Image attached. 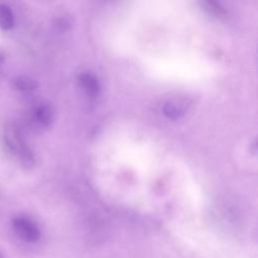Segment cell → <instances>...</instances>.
Masks as SVG:
<instances>
[{
    "instance_id": "cell-6",
    "label": "cell",
    "mask_w": 258,
    "mask_h": 258,
    "mask_svg": "<svg viewBox=\"0 0 258 258\" xmlns=\"http://www.w3.org/2000/svg\"><path fill=\"white\" fill-rule=\"evenodd\" d=\"M14 25V15L11 8L0 3V28L3 30H10Z\"/></svg>"
},
{
    "instance_id": "cell-9",
    "label": "cell",
    "mask_w": 258,
    "mask_h": 258,
    "mask_svg": "<svg viewBox=\"0 0 258 258\" xmlns=\"http://www.w3.org/2000/svg\"><path fill=\"white\" fill-rule=\"evenodd\" d=\"M57 26H59V27H61V29H66L67 27H70L71 26V24H72V20H71V17L69 16H62V17H60V19H58L57 20Z\"/></svg>"
},
{
    "instance_id": "cell-10",
    "label": "cell",
    "mask_w": 258,
    "mask_h": 258,
    "mask_svg": "<svg viewBox=\"0 0 258 258\" xmlns=\"http://www.w3.org/2000/svg\"><path fill=\"white\" fill-rule=\"evenodd\" d=\"M4 58H5V56H4V54L3 53H1L0 52V64L4 61Z\"/></svg>"
},
{
    "instance_id": "cell-11",
    "label": "cell",
    "mask_w": 258,
    "mask_h": 258,
    "mask_svg": "<svg viewBox=\"0 0 258 258\" xmlns=\"http://www.w3.org/2000/svg\"><path fill=\"white\" fill-rule=\"evenodd\" d=\"M0 258H4V257H3V254H2V252H1V250H0Z\"/></svg>"
},
{
    "instance_id": "cell-4",
    "label": "cell",
    "mask_w": 258,
    "mask_h": 258,
    "mask_svg": "<svg viewBox=\"0 0 258 258\" xmlns=\"http://www.w3.org/2000/svg\"><path fill=\"white\" fill-rule=\"evenodd\" d=\"M79 81L84 90L90 95L98 94L100 90V85L98 79L90 73H84L79 77Z\"/></svg>"
},
{
    "instance_id": "cell-8",
    "label": "cell",
    "mask_w": 258,
    "mask_h": 258,
    "mask_svg": "<svg viewBox=\"0 0 258 258\" xmlns=\"http://www.w3.org/2000/svg\"><path fill=\"white\" fill-rule=\"evenodd\" d=\"M204 7V9L209 13V14H212L214 16H217V17H220V16H223L225 15L226 11L225 9L217 2L215 1H204L201 3Z\"/></svg>"
},
{
    "instance_id": "cell-3",
    "label": "cell",
    "mask_w": 258,
    "mask_h": 258,
    "mask_svg": "<svg viewBox=\"0 0 258 258\" xmlns=\"http://www.w3.org/2000/svg\"><path fill=\"white\" fill-rule=\"evenodd\" d=\"M34 118L43 126H48L52 121V110L49 105L40 103L33 109Z\"/></svg>"
},
{
    "instance_id": "cell-2",
    "label": "cell",
    "mask_w": 258,
    "mask_h": 258,
    "mask_svg": "<svg viewBox=\"0 0 258 258\" xmlns=\"http://www.w3.org/2000/svg\"><path fill=\"white\" fill-rule=\"evenodd\" d=\"M4 140H5L6 145L11 150H13L23 162L28 164L33 161L32 153H31L30 149L25 144V142L21 138V135L15 128H6L5 129Z\"/></svg>"
},
{
    "instance_id": "cell-5",
    "label": "cell",
    "mask_w": 258,
    "mask_h": 258,
    "mask_svg": "<svg viewBox=\"0 0 258 258\" xmlns=\"http://www.w3.org/2000/svg\"><path fill=\"white\" fill-rule=\"evenodd\" d=\"M13 87L21 92H31L37 88V82L27 76H17L12 81Z\"/></svg>"
},
{
    "instance_id": "cell-1",
    "label": "cell",
    "mask_w": 258,
    "mask_h": 258,
    "mask_svg": "<svg viewBox=\"0 0 258 258\" xmlns=\"http://www.w3.org/2000/svg\"><path fill=\"white\" fill-rule=\"evenodd\" d=\"M12 227L17 236L27 243H36L41 237L37 224L25 216L15 217L12 221Z\"/></svg>"
},
{
    "instance_id": "cell-7",
    "label": "cell",
    "mask_w": 258,
    "mask_h": 258,
    "mask_svg": "<svg viewBox=\"0 0 258 258\" xmlns=\"http://www.w3.org/2000/svg\"><path fill=\"white\" fill-rule=\"evenodd\" d=\"M185 107L184 104L178 101H169L163 106V113L165 116L171 119L179 118L184 114Z\"/></svg>"
}]
</instances>
